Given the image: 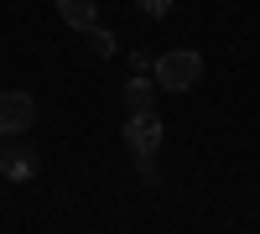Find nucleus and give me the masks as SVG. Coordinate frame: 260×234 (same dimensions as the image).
<instances>
[{"label": "nucleus", "mask_w": 260, "mask_h": 234, "mask_svg": "<svg viewBox=\"0 0 260 234\" xmlns=\"http://www.w3.org/2000/svg\"><path fill=\"white\" fill-rule=\"evenodd\" d=\"M156 89L161 94H187L192 83L203 78V52H192V47H172V52H161L156 57Z\"/></svg>", "instance_id": "nucleus-1"}, {"label": "nucleus", "mask_w": 260, "mask_h": 234, "mask_svg": "<svg viewBox=\"0 0 260 234\" xmlns=\"http://www.w3.org/2000/svg\"><path fill=\"white\" fill-rule=\"evenodd\" d=\"M125 104H130V110H156V78L130 73V83H125Z\"/></svg>", "instance_id": "nucleus-6"}, {"label": "nucleus", "mask_w": 260, "mask_h": 234, "mask_svg": "<svg viewBox=\"0 0 260 234\" xmlns=\"http://www.w3.org/2000/svg\"><path fill=\"white\" fill-rule=\"evenodd\" d=\"M37 166H42V156L31 151V146L16 141V136H6V146H0V177H11V182H31Z\"/></svg>", "instance_id": "nucleus-4"}, {"label": "nucleus", "mask_w": 260, "mask_h": 234, "mask_svg": "<svg viewBox=\"0 0 260 234\" xmlns=\"http://www.w3.org/2000/svg\"><path fill=\"white\" fill-rule=\"evenodd\" d=\"M136 6H141L146 16H167V11H172V0H136Z\"/></svg>", "instance_id": "nucleus-9"}, {"label": "nucleus", "mask_w": 260, "mask_h": 234, "mask_svg": "<svg viewBox=\"0 0 260 234\" xmlns=\"http://www.w3.org/2000/svg\"><path fill=\"white\" fill-rule=\"evenodd\" d=\"M120 136H125V146H130V156H156V151H161V141H167L161 115H156V110H130Z\"/></svg>", "instance_id": "nucleus-2"}, {"label": "nucleus", "mask_w": 260, "mask_h": 234, "mask_svg": "<svg viewBox=\"0 0 260 234\" xmlns=\"http://www.w3.org/2000/svg\"><path fill=\"white\" fill-rule=\"evenodd\" d=\"M37 125V99L26 89H0V136H26Z\"/></svg>", "instance_id": "nucleus-3"}, {"label": "nucleus", "mask_w": 260, "mask_h": 234, "mask_svg": "<svg viewBox=\"0 0 260 234\" xmlns=\"http://www.w3.org/2000/svg\"><path fill=\"white\" fill-rule=\"evenodd\" d=\"M83 37H89V47H94V57H115V31H104L99 21H94V26L83 31Z\"/></svg>", "instance_id": "nucleus-7"}, {"label": "nucleus", "mask_w": 260, "mask_h": 234, "mask_svg": "<svg viewBox=\"0 0 260 234\" xmlns=\"http://www.w3.org/2000/svg\"><path fill=\"white\" fill-rule=\"evenodd\" d=\"M151 68H156V57H151V52H141V47H136V57H130V73H151Z\"/></svg>", "instance_id": "nucleus-8"}, {"label": "nucleus", "mask_w": 260, "mask_h": 234, "mask_svg": "<svg viewBox=\"0 0 260 234\" xmlns=\"http://www.w3.org/2000/svg\"><path fill=\"white\" fill-rule=\"evenodd\" d=\"M57 16L68 21L73 31H89L99 21V0H57Z\"/></svg>", "instance_id": "nucleus-5"}]
</instances>
